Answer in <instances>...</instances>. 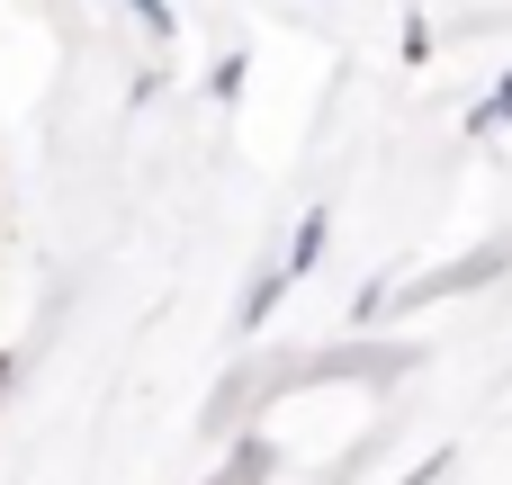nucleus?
Segmentation results:
<instances>
[{"label": "nucleus", "mask_w": 512, "mask_h": 485, "mask_svg": "<svg viewBox=\"0 0 512 485\" xmlns=\"http://www.w3.org/2000/svg\"><path fill=\"white\" fill-rule=\"evenodd\" d=\"M126 9H135V18H144V27H162V0H126Z\"/></svg>", "instance_id": "1"}]
</instances>
